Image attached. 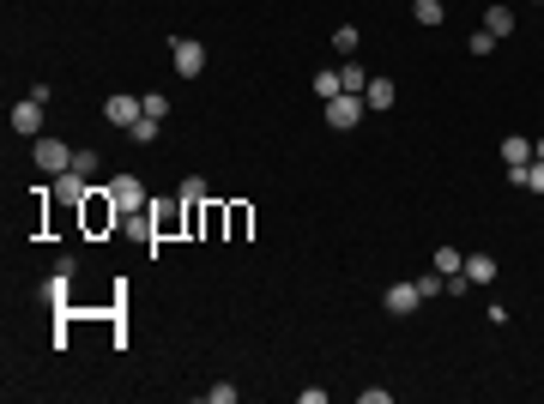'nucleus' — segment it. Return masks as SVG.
Wrapping results in <instances>:
<instances>
[{"mask_svg": "<svg viewBox=\"0 0 544 404\" xmlns=\"http://www.w3.org/2000/svg\"><path fill=\"white\" fill-rule=\"evenodd\" d=\"M121 205H115V194H109V181H97L91 194H85V205H79V230L85 236H121Z\"/></svg>", "mask_w": 544, "mask_h": 404, "instance_id": "nucleus-1", "label": "nucleus"}, {"mask_svg": "<svg viewBox=\"0 0 544 404\" xmlns=\"http://www.w3.org/2000/svg\"><path fill=\"white\" fill-rule=\"evenodd\" d=\"M145 217H152V230H158V241L170 236H188V200L175 194V200H152L145 205Z\"/></svg>", "mask_w": 544, "mask_h": 404, "instance_id": "nucleus-2", "label": "nucleus"}, {"mask_svg": "<svg viewBox=\"0 0 544 404\" xmlns=\"http://www.w3.org/2000/svg\"><path fill=\"white\" fill-rule=\"evenodd\" d=\"M73 151H79V145H61V139H36V145H31V157H36V169H43V175H67V169H73Z\"/></svg>", "mask_w": 544, "mask_h": 404, "instance_id": "nucleus-3", "label": "nucleus"}, {"mask_svg": "<svg viewBox=\"0 0 544 404\" xmlns=\"http://www.w3.org/2000/svg\"><path fill=\"white\" fill-rule=\"evenodd\" d=\"M109 194H115V205H121V211H145V205H152V194H145V181H139L134 169L109 175Z\"/></svg>", "mask_w": 544, "mask_h": 404, "instance_id": "nucleus-4", "label": "nucleus"}, {"mask_svg": "<svg viewBox=\"0 0 544 404\" xmlns=\"http://www.w3.org/2000/svg\"><path fill=\"white\" fill-rule=\"evenodd\" d=\"M363 115H369V103H363V97H351V91L327 97V127H339V133H351V127H357Z\"/></svg>", "mask_w": 544, "mask_h": 404, "instance_id": "nucleus-5", "label": "nucleus"}, {"mask_svg": "<svg viewBox=\"0 0 544 404\" xmlns=\"http://www.w3.org/2000/svg\"><path fill=\"white\" fill-rule=\"evenodd\" d=\"M170 61H175V72H182V79H200V72H206V42H194V36H175V42H170Z\"/></svg>", "mask_w": 544, "mask_h": 404, "instance_id": "nucleus-6", "label": "nucleus"}, {"mask_svg": "<svg viewBox=\"0 0 544 404\" xmlns=\"http://www.w3.org/2000/svg\"><path fill=\"white\" fill-rule=\"evenodd\" d=\"M91 187H97V181H91L85 169H67V175H55V187H49V194H55L61 205H85V194H91Z\"/></svg>", "mask_w": 544, "mask_h": 404, "instance_id": "nucleus-7", "label": "nucleus"}, {"mask_svg": "<svg viewBox=\"0 0 544 404\" xmlns=\"http://www.w3.org/2000/svg\"><path fill=\"white\" fill-rule=\"evenodd\" d=\"M43 109H49V103H36V97L12 103V133L19 139H43Z\"/></svg>", "mask_w": 544, "mask_h": 404, "instance_id": "nucleus-8", "label": "nucleus"}, {"mask_svg": "<svg viewBox=\"0 0 544 404\" xmlns=\"http://www.w3.org/2000/svg\"><path fill=\"white\" fill-rule=\"evenodd\" d=\"M381 308H387L393 320H406V314H417V308H424V296H417V284H393V290L381 296Z\"/></svg>", "mask_w": 544, "mask_h": 404, "instance_id": "nucleus-9", "label": "nucleus"}, {"mask_svg": "<svg viewBox=\"0 0 544 404\" xmlns=\"http://www.w3.org/2000/svg\"><path fill=\"white\" fill-rule=\"evenodd\" d=\"M103 115H109V127H134L139 115H145V103H139V97H109V103H103Z\"/></svg>", "mask_w": 544, "mask_h": 404, "instance_id": "nucleus-10", "label": "nucleus"}, {"mask_svg": "<svg viewBox=\"0 0 544 404\" xmlns=\"http://www.w3.org/2000/svg\"><path fill=\"white\" fill-rule=\"evenodd\" d=\"M369 79H375V72L363 67L357 55H351V61H345V67H339V85H345V91H351V97H363V91H369Z\"/></svg>", "mask_w": 544, "mask_h": 404, "instance_id": "nucleus-11", "label": "nucleus"}, {"mask_svg": "<svg viewBox=\"0 0 544 404\" xmlns=\"http://www.w3.org/2000/svg\"><path fill=\"white\" fill-rule=\"evenodd\" d=\"M466 284H472V290L496 284V260H490V254H466Z\"/></svg>", "mask_w": 544, "mask_h": 404, "instance_id": "nucleus-12", "label": "nucleus"}, {"mask_svg": "<svg viewBox=\"0 0 544 404\" xmlns=\"http://www.w3.org/2000/svg\"><path fill=\"white\" fill-rule=\"evenodd\" d=\"M496 151H502V164H509V175H514V169H526V164H532V139H502Z\"/></svg>", "mask_w": 544, "mask_h": 404, "instance_id": "nucleus-13", "label": "nucleus"}, {"mask_svg": "<svg viewBox=\"0 0 544 404\" xmlns=\"http://www.w3.org/2000/svg\"><path fill=\"white\" fill-rule=\"evenodd\" d=\"M363 103H369V109H393V103H400L393 79H381V72H375V79H369V91H363Z\"/></svg>", "mask_w": 544, "mask_h": 404, "instance_id": "nucleus-14", "label": "nucleus"}, {"mask_svg": "<svg viewBox=\"0 0 544 404\" xmlns=\"http://www.w3.org/2000/svg\"><path fill=\"white\" fill-rule=\"evenodd\" d=\"M484 31L496 36V42H502V36H514V6H490V12H484Z\"/></svg>", "mask_w": 544, "mask_h": 404, "instance_id": "nucleus-15", "label": "nucleus"}, {"mask_svg": "<svg viewBox=\"0 0 544 404\" xmlns=\"http://www.w3.org/2000/svg\"><path fill=\"white\" fill-rule=\"evenodd\" d=\"M509 181H514V187H526V194H544V157H532L526 169H514Z\"/></svg>", "mask_w": 544, "mask_h": 404, "instance_id": "nucleus-16", "label": "nucleus"}, {"mask_svg": "<svg viewBox=\"0 0 544 404\" xmlns=\"http://www.w3.org/2000/svg\"><path fill=\"white\" fill-rule=\"evenodd\" d=\"M436 271H442V278H460V271H466V254H460L454 241H442V248H436Z\"/></svg>", "mask_w": 544, "mask_h": 404, "instance_id": "nucleus-17", "label": "nucleus"}, {"mask_svg": "<svg viewBox=\"0 0 544 404\" xmlns=\"http://www.w3.org/2000/svg\"><path fill=\"white\" fill-rule=\"evenodd\" d=\"M411 284H417V296H424V302H436V296H447V278L436 266L424 271V278H411Z\"/></svg>", "mask_w": 544, "mask_h": 404, "instance_id": "nucleus-18", "label": "nucleus"}, {"mask_svg": "<svg viewBox=\"0 0 544 404\" xmlns=\"http://www.w3.org/2000/svg\"><path fill=\"white\" fill-rule=\"evenodd\" d=\"M411 19H417V25H442L447 6H442V0H411Z\"/></svg>", "mask_w": 544, "mask_h": 404, "instance_id": "nucleus-19", "label": "nucleus"}, {"mask_svg": "<svg viewBox=\"0 0 544 404\" xmlns=\"http://www.w3.org/2000/svg\"><path fill=\"white\" fill-rule=\"evenodd\" d=\"M175 194H182L188 205H206V200H212V194H206V175H182V187H175Z\"/></svg>", "mask_w": 544, "mask_h": 404, "instance_id": "nucleus-20", "label": "nucleus"}, {"mask_svg": "<svg viewBox=\"0 0 544 404\" xmlns=\"http://www.w3.org/2000/svg\"><path fill=\"white\" fill-rule=\"evenodd\" d=\"M333 49H339L345 61H351V55L363 49V36H357V25H339V31H333Z\"/></svg>", "mask_w": 544, "mask_h": 404, "instance_id": "nucleus-21", "label": "nucleus"}, {"mask_svg": "<svg viewBox=\"0 0 544 404\" xmlns=\"http://www.w3.org/2000/svg\"><path fill=\"white\" fill-rule=\"evenodd\" d=\"M248 224H254V211H248V205H230V230H224V236L242 241V236H248Z\"/></svg>", "mask_w": 544, "mask_h": 404, "instance_id": "nucleus-22", "label": "nucleus"}, {"mask_svg": "<svg viewBox=\"0 0 544 404\" xmlns=\"http://www.w3.org/2000/svg\"><path fill=\"white\" fill-rule=\"evenodd\" d=\"M158 127H164V121H152V115H139L134 127H128V139H134V145H152V139H158Z\"/></svg>", "mask_w": 544, "mask_h": 404, "instance_id": "nucleus-23", "label": "nucleus"}, {"mask_svg": "<svg viewBox=\"0 0 544 404\" xmlns=\"http://www.w3.org/2000/svg\"><path fill=\"white\" fill-rule=\"evenodd\" d=\"M145 115H152V121H164V115H170V97H164V91H145Z\"/></svg>", "mask_w": 544, "mask_h": 404, "instance_id": "nucleus-24", "label": "nucleus"}, {"mask_svg": "<svg viewBox=\"0 0 544 404\" xmlns=\"http://www.w3.org/2000/svg\"><path fill=\"white\" fill-rule=\"evenodd\" d=\"M73 169H85V175H91V181H97V169H103V157H97V151H85V145H79V151H73Z\"/></svg>", "mask_w": 544, "mask_h": 404, "instance_id": "nucleus-25", "label": "nucleus"}, {"mask_svg": "<svg viewBox=\"0 0 544 404\" xmlns=\"http://www.w3.org/2000/svg\"><path fill=\"white\" fill-rule=\"evenodd\" d=\"M345 85H339V72H315V97H339Z\"/></svg>", "mask_w": 544, "mask_h": 404, "instance_id": "nucleus-26", "label": "nucleus"}, {"mask_svg": "<svg viewBox=\"0 0 544 404\" xmlns=\"http://www.w3.org/2000/svg\"><path fill=\"white\" fill-rule=\"evenodd\" d=\"M466 55H496V36H490V31H472V42H466Z\"/></svg>", "mask_w": 544, "mask_h": 404, "instance_id": "nucleus-27", "label": "nucleus"}, {"mask_svg": "<svg viewBox=\"0 0 544 404\" xmlns=\"http://www.w3.org/2000/svg\"><path fill=\"white\" fill-rule=\"evenodd\" d=\"M206 399H212V404H237V386H230V380H218V386H206Z\"/></svg>", "mask_w": 544, "mask_h": 404, "instance_id": "nucleus-28", "label": "nucleus"}, {"mask_svg": "<svg viewBox=\"0 0 544 404\" xmlns=\"http://www.w3.org/2000/svg\"><path fill=\"white\" fill-rule=\"evenodd\" d=\"M532 157H544V139H532Z\"/></svg>", "mask_w": 544, "mask_h": 404, "instance_id": "nucleus-29", "label": "nucleus"}, {"mask_svg": "<svg viewBox=\"0 0 544 404\" xmlns=\"http://www.w3.org/2000/svg\"><path fill=\"white\" fill-rule=\"evenodd\" d=\"M539 6H544V0H539Z\"/></svg>", "mask_w": 544, "mask_h": 404, "instance_id": "nucleus-30", "label": "nucleus"}]
</instances>
